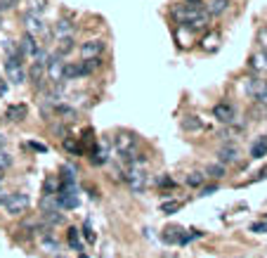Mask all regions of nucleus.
<instances>
[{
	"instance_id": "obj_25",
	"label": "nucleus",
	"mask_w": 267,
	"mask_h": 258,
	"mask_svg": "<svg viewBox=\"0 0 267 258\" xmlns=\"http://www.w3.org/2000/svg\"><path fill=\"white\" fill-rule=\"evenodd\" d=\"M69 247L76 249V251H83V244H81V237H78V230L76 227L69 230Z\"/></svg>"
},
{
	"instance_id": "obj_9",
	"label": "nucleus",
	"mask_w": 267,
	"mask_h": 258,
	"mask_svg": "<svg viewBox=\"0 0 267 258\" xmlns=\"http://www.w3.org/2000/svg\"><path fill=\"white\" fill-rule=\"evenodd\" d=\"M215 156H218L220 163H236L239 161V150H236L234 145H222Z\"/></svg>"
},
{
	"instance_id": "obj_21",
	"label": "nucleus",
	"mask_w": 267,
	"mask_h": 258,
	"mask_svg": "<svg viewBox=\"0 0 267 258\" xmlns=\"http://www.w3.org/2000/svg\"><path fill=\"white\" fill-rule=\"evenodd\" d=\"M182 128L189 130V133H196V130L203 128V121L199 116H184L182 118Z\"/></svg>"
},
{
	"instance_id": "obj_40",
	"label": "nucleus",
	"mask_w": 267,
	"mask_h": 258,
	"mask_svg": "<svg viewBox=\"0 0 267 258\" xmlns=\"http://www.w3.org/2000/svg\"><path fill=\"white\" fill-rule=\"evenodd\" d=\"M31 147L36 152H47V147H45V145H38V142H31Z\"/></svg>"
},
{
	"instance_id": "obj_20",
	"label": "nucleus",
	"mask_w": 267,
	"mask_h": 258,
	"mask_svg": "<svg viewBox=\"0 0 267 258\" xmlns=\"http://www.w3.org/2000/svg\"><path fill=\"white\" fill-rule=\"evenodd\" d=\"M43 74H47V71H45V62H41V59H38V62H33V66H31V81L33 83H36V86H41V81H43Z\"/></svg>"
},
{
	"instance_id": "obj_30",
	"label": "nucleus",
	"mask_w": 267,
	"mask_h": 258,
	"mask_svg": "<svg viewBox=\"0 0 267 258\" xmlns=\"http://www.w3.org/2000/svg\"><path fill=\"white\" fill-rule=\"evenodd\" d=\"M10 166H12L10 154H5V152H0V171H5V168H10Z\"/></svg>"
},
{
	"instance_id": "obj_26",
	"label": "nucleus",
	"mask_w": 267,
	"mask_h": 258,
	"mask_svg": "<svg viewBox=\"0 0 267 258\" xmlns=\"http://www.w3.org/2000/svg\"><path fill=\"white\" fill-rule=\"evenodd\" d=\"M41 247H43V251H47V254H54V251L59 249V244H57L54 237H43V239H41Z\"/></svg>"
},
{
	"instance_id": "obj_45",
	"label": "nucleus",
	"mask_w": 267,
	"mask_h": 258,
	"mask_svg": "<svg viewBox=\"0 0 267 258\" xmlns=\"http://www.w3.org/2000/svg\"><path fill=\"white\" fill-rule=\"evenodd\" d=\"M0 178H2V175H0Z\"/></svg>"
},
{
	"instance_id": "obj_18",
	"label": "nucleus",
	"mask_w": 267,
	"mask_h": 258,
	"mask_svg": "<svg viewBox=\"0 0 267 258\" xmlns=\"http://www.w3.org/2000/svg\"><path fill=\"white\" fill-rule=\"evenodd\" d=\"M267 154V135H260V138H256V142L251 145V156L253 159H263Z\"/></svg>"
},
{
	"instance_id": "obj_32",
	"label": "nucleus",
	"mask_w": 267,
	"mask_h": 258,
	"mask_svg": "<svg viewBox=\"0 0 267 258\" xmlns=\"http://www.w3.org/2000/svg\"><path fill=\"white\" fill-rule=\"evenodd\" d=\"M83 235H86L88 242H95V232H92V227H90V223H86V225H83Z\"/></svg>"
},
{
	"instance_id": "obj_12",
	"label": "nucleus",
	"mask_w": 267,
	"mask_h": 258,
	"mask_svg": "<svg viewBox=\"0 0 267 258\" xmlns=\"http://www.w3.org/2000/svg\"><path fill=\"white\" fill-rule=\"evenodd\" d=\"M90 161L95 163V166H102V163L109 161V145H107V142H99L95 150H92V154H90Z\"/></svg>"
},
{
	"instance_id": "obj_34",
	"label": "nucleus",
	"mask_w": 267,
	"mask_h": 258,
	"mask_svg": "<svg viewBox=\"0 0 267 258\" xmlns=\"http://www.w3.org/2000/svg\"><path fill=\"white\" fill-rule=\"evenodd\" d=\"M45 7H47L45 0H33V12H45Z\"/></svg>"
},
{
	"instance_id": "obj_36",
	"label": "nucleus",
	"mask_w": 267,
	"mask_h": 258,
	"mask_svg": "<svg viewBox=\"0 0 267 258\" xmlns=\"http://www.w3.org/2000/svg\"><path fill=\"white\" fill-rule=\"evenodd\" d=\"M17 5V0H0V10H10Z\"/></svg>"
},
{
	"instance_id": "obj_6",
	"label": "nucleus",
	"mask_w": 267,
	"mask_h": 258,
	"mask_svg": "<svg viewBox=\"0 0 267 258\" xmlns=\"http://www.w3.org/2000/svg\"><path fill=\"white\" fill-rule=\"evenodd\" d=\"M104 52V41H86L81 45V54L83 59H92V57H99Z\"/></svg>"
},
{
	"instance_id": "obj_15",
	"label": "nucleus",
	"mask_w": 267,
	"mask_h": 258,
	"mask_svg": "<svg viewBox=\"0 0 267 258\" xmlns=\"http://www.w3.org/2000/svg\"><path fill=\"white\" fill-rule=\"evenodd\" d=\"M26 114H29V107L26 104H10L7 111H5V118L7 121H24Z\"/></svg>"
},
{
	"instance_id": "obj_11",
	"label": "nucleus",
	"mask_w": 267,
	"mask_h": 258,
	"mask_svg": "<svg viewBox=\"0 0 267 258\" xmlns=\"http://www.w3.org/2000/svg\"><path fill=\"white\" fill-rule=\"evenodd\" d=\"M248 69H251V71H256V74H260V71H267V50H258V52L251 57Z\"/></svg>"
},
{
	"instance_id": "obj_10",
	"label": "nucleus",
	"mask_w": 267,
	"mask_h": 258,
	"mask_svg": "<svg viewBox=\"0 0 267 258\" xmlns=\"http://www.w3.org/2000/svg\"><path fill=\"white\" fill-rule=\"evenodd\" d=\"M26 33H31V36H38V33H43L45 31V24H43V19L36 14V12H29L26 14Z\"/></svg>"
},
{
	"instance_id": "obj_8",
	"label": "nucleus",
	"mask_w": 267,
	"mask_h": 258,
	"mask_svg": "<svg viewBox=\"0 0 267 258\" xmlns=\"http://www.w3.org/2000/svg\"><path fill=\"white\" fill-rule=\"evenodd\" d=\"M19 50H22V54L36 59V54L41 52V48H38V43H36V36H31V33H24L22 43H19Z\"/></svg>"
},
{
	"instance_id": "obj_13",
	"label": "nucleus",
	"mask_w": 267,
	"mask_h": 258,
	"mask_svg": "<svg viewBox=\"0 0 267 258\" xmlns=\"http://www.w3.org/2000/svg\"><path fill=\"white\" fill-rule=\"evenodd\" d=\"M218 45H220V36H218L215 31L206 33L201 41H199V48H201L203 52H215V50H218Z\"/></svg>"
},
{
	"instance_id": "obj_42",
	"label": "nucleus",
	"mask_w": 267,
	"mask_h": 258,
	"mask_svg": "<svg viewBox=\"0 0 267 258\" xmlns=\"http://www.w3.org/2000/svg\"><path fill=\"white\" fill-rule=\"evenodd\" d=\"M2 147H5V135L0 133V150H2Z\"/></svg>"
},
{
	"instance_id": "obj_2",
	"label": "nucleus",
	"mask_w": 267,
	"mask_h": 258,
	"mask_svg": "<svg viewBox=\"0 0 267 258\" xmlns=\"http://www.w3.org/2000/svg\"><path fill=\"white\" fill-rule=\"evenodd\" d=\"M29 204H31L29 194L14 192V194H7V197H5V204H2V208H5L10 215H19V213H24V211L29 208Z\"/></svg>"
},
{
	"instance_id": "obj_27",
	"label": "nucleus",
	"mask_w": 267,
	"mask_h": 258,
	"mask_svg": "<svg viewBox=\"0 0 267 258\" xmlns=\"http://www.w3.org/2000/svg\"><path fill=\"white\" fill-rule=\"evenodd\" d=\"M161 211L163 213H175V211H180V202H166V204H161Z\"/></svg>"
},
{
	"instance_id": "obj_22",
	"label": "nucleus",
	"mask_w": 267,
	"mask_h": 258,
	"mask_svg": "<svg viewBox=\"0 0 267 258\" xmlns=\"http://www.w3.org/2000/svg\"><path fill=\"white\" fill-rule=\"evenodd\" d=\"M206 178H208L206 171H192L187 175V185H189V187H201V185L206 183Z\"/></svg>"
},
{
	"instance_id": "obj_14",
	"label": "nucleus",
	"mask_w": 267,
	"mask_h": 258,
	"mask_svg": "<svg viewBox=\"0 0 267 258\" xmlns=\"http://www.w3.org/2000/svg\"><path fill=\"white\" fill-rule=\"evenodd\" d=\"M227 10H229V0H208V5H206V12L211 17H222Z\"/></svg>"
},
{
	"instance_id": "obj_7",
	"label": "nucleus",
	"mask_w": 267,
	"mask_h": 258,
	"mask_svg": "<svg viewBox=\"0 0 267 258\" xmlns=\"http://www.w3.org/2000/svg\"><path fill=\"white\" fill-rule=\"evenodd\" d=\"M267 86V81L265 78H260V76H253V78H248L244 83V90H246V95L248 97H253V100H258V95L265 90Z\"/></svg>"
},
{
	"instance_id": "obj_44",
	"label": "nucleus",
	"mask_w": 267,
	"mask_h": 258,
	"mask_svg": "<svg viewBox=\"0 0 267 258\" xmlns=\"http://www.w3.org/2000/svg\"><path fill=\"white\" fill-rule=\"evenodd\" d=\"M57 258H64V256H57Z\"/></svg>"
},
{
	"instance_id": "obj_23",
	"label": "nucleus",
	"mask_w": 267,
	"mask_h": 258,
	"mask_svg": "<svg viewBox=\"0 0 267 258\" xmlns=\"http://www.w3.org/2000/svg\"><path fill=\"white\" fill-rule=\"evenodd\" d=\"M74 50V38L71 36H64V38H59V45H57V54H69Z\"/></svg>"
},
{
	"instance_id": "obj_17",
	"label": "nucleus",
	"mask_w": 267,
	"mask_h": 258,
	"mask_svg": "<svg viewBox=\"0 0 267 258\" xmlns=\"http://www.w3.org/2000/svg\"><path fill=\"white\" fill-rule=\"evenodd\" d=\"M182 239H184V230L182 227H166L163 230V242H168V244H182Z\"/></svg>"
},
{
	"instance_id": "obj_24",
	"label": "nucleus",
	"mask_w": 267,
	"mask_h": 258,
	"mask_svg": "<svg viewBox=\"0 0 267 258\" xmlns=\"http://www.w3.org/2000/svg\"><path fill=\"white\" fill-rule=\"evenodd\" d=\"M206 175L208 178H215V180H220L224 175V163H211L208 168H206Z\"/></svg>"
},
{
	"instance_id": "obj_35",
	"label": "nucleus",
	"mask_w": 267,
	"mask_h": 258,
	"mask_svg": "<svg viewBox=\"0 0 267 258\" xmlns=\"http://www.w3.org/2000/svg\"><path fill=\"white\" fill-rule=\"evenodd\" d=\"M159 185H161V187H173L175 183H173L168 175H161V178H159Z\"/></svg>"
},
{
	"instance_id": "obj_3",
	"label": "nucleus",
	"mask_w": 267,
	"mask_h": 258,
	"mask_svg": "<svg viewBox=\"0 0 267 258\" xmlns=\"http://www.w3.org/2000/svg\"><path fill=\"white\" fill-rule=\"evenodd\" d=\"M123 178H126L128 187H130V190H133L135 194L144 192V187H147V173L142 171L139 166H130L128 171L123 173Z\"/></svg>"
},
{
	"instance_id": "obj_31",
	"label": "nucleus",
	"mask_w": 267,
	"mask_h": 258,
	"mask_svg": "<svg viewBox=\"0 0 267 258\" xmlns=\"http://www.w3.org/2000/svg\"><path fill=\"white\" fill-rule=\"evenodd\" d=\"M57 111H59L62 116H66V121H69V118H74V116H76V111H74V109L64 107V104H59V107H57Z\"/></svg>"
},
{
	"instance_id": "obj_1",
	"label": "nucleus",
	"mask_w": 267,
	"mask_h": 258,
	"mask_svg": "<svg viewBox=\"0 0 267 258\" xmlns=\"http://www.w3.org/2000/svg\"><path fill=\"white\" fill-rule=\"evenodd\" d=\"M5 76L14 86H22L26 81V74H24V66H22V54H10L5 59Z\"/></svg>"
},
{
	"instance_id": "obj_33",
	"label": "nucleus",
	"mask_w": 267,
	"mask_h": 258,
	"mask_svg": "<svg viewBox=\"0 0 267 258\" xmlns=\"http://www.w3.org/2000/svg\"><path fill=\"white\" fill-rule=\"evenodd\" d=\"M251 230H253V232H267V223H265V220L253 223V225H251Z\"/></svg>"
},
{
	"instance_id": "obj_28",
	"label": "nucleus",
	"mask_w": 267,
	"mask_h": 258,
	"mask_svg": "<svg viewBox=\"0 0 267 258\" xmlns=\"http://www.w3.org/2000/svg\"><path fill=\"white\" fill-rule=\"evenodd\" d=\"M258 43H260V50H267V26L258 31Z\"/></svg>"
},
{
	"instance_id": "obj_41",
	"label": "nucleus",
	"mask_w": 267,
	"mask_h": 258,
	"mask_svg": "<svg viewBox=\"0 0 267 258\" xmlns=\"http://www.w3.org/2000/svg\"><path fill=\"white\" fill-rule=\"evenodd\" d=\"M215 190H218V187H215V185H211V187H206V190L201 192V197H208V194H213Z\"/></svg>"
},
{
	"instance_id": "obj_16",
	"label": "nucleus",
	"mask_w": 267,
	"mask_h": 258,
	"mask_svg": "<svg viewBox=\"0 0 267 258\" xmlns=\"http://www.w3.org/2000/svg\"><path fill=\"white\" fill-rule=\"evenodd\" d=\"M86 76V69H83V62H71V64L64 66V81H76Z\"/></svg>"
},
{
	"instance_id": "obj_19",
	"label": "nucleus",
	"mask_w": 267,
	"mask_h": 258,
	"mask_svg": "<svg viewBox=\"0 0 267 258\" xmlns=\"http://www.w3.org/2000/svg\"><path fill=\"white\" fill-rule=\"evenodd\" d=\"M54 33H57V38L71 36V33H74V24L69 22V19H59V22L54 24Z\"/></svg>"
},
{
	"instance_id": "obj_38",
	"label": "nucleus",
	"mask_w": 267,
	"mask_h": 258,
	"mask_svg": "<svg viewBox=\"0 0 267 258\" xmlns=\"http://www.w3.org/2000/svg\"><path fill=\"white\" fill-rule=\"evenodd\" d=\"M180 2H184V5H189V7H203L201 0H180Z\"/></svg>"
},
{
	"instance_id": "obj_29",
	"label": "nucleus",
	"mask_w": 267,
	"mask_h": 258,
	"mask_svg": "<svg viewBox=\"0 0 267 258\" xmlns=\"http://www.w3.org/2000/svg\"><path fill=\"white\" fill-rule=\"evenodd\" d=\"M64 147L71 152V154H81V147H78V145H76L71 138H64Z\"/></svg>"
},
{
	"instance_id": "obj_39",
	"label": "nucleus",
	"mask_w": 267,
	"mask_h": 258,
	"mask_svg": "<svg viewBox=\"0 0 267 258\" xmlns=\"http://www.w3.org/2000/svg\"><path fill=\"white\" fill-rule=\"evenodd\" d=\"M258 102H260V104H267V86H265V90L258 95Z\"/></svg>"
},
{
	"instance_id": "obj_43",
	"label": "nucleus",
	"mask_w": 267,
	"mask_h": 258,
	"mask_svg": "<svg viewBox=\"0 0 267 258\" xmlns=\"http://www.w3.org/2000/svg\"><path fill=\"white\" fill-rule=\"evenodd\" d=\"M81 258H88V256H86V254H83V251H81Z\"/></svg>"
},
{
	"instance_id": "obj_5",
	"label": "nucleus",
	"mask_w": 267,
	"mask_h": 258,
	"mask_svg": "<svg viewBox=\"0 0 267 258\" xmlns=\"http://www.w3.org/2000/svg\"><path fill=\"white\" fill-rule=\"evenodd\" d=\"M213 116L218 123H224V126H227V123L234 121L236 109H234V104H229V102H218L213 107Z\"/></svg>"
},
{
	"instance_id": "obj_4",
	"label": "nucleus",
	"mask_w": 267,
	"mask_h": 258,
	"mask_svg": "<svg viewBox=\"0 0 267 258\" xmlns=\"http://www.w3.org/2000/svg\"><path fill=\"white\" fill-rule=\"evenodd\" d=\"M64 66L66 62L62 59V54H52V57H47V62H45V71H47V78L50 81H64Z\"/></svg>"
},
{
	"instance_id": "obj_37",
	"label": "nucleus",
	"mask_w": 267,
	"mask_h": 258,
	"mask_svg": "<svg viewBox=\"0 0 267 258\" xmlns=\"http://www.w3.org/2000/svg\"><path fill=\"white\" fill-rule=\"evenodd\" d=\"M7 88H10L7 86V78H0V97L7 95Z\"/></svg>"
}]
</instances>
